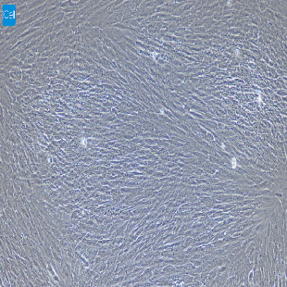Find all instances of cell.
<instances>
[{
    "instance_id": "6da1fadb",
    "label": "cell",
    "mask_w": 287,
    "mask_h": 287,
    "mask_svg": "<svg viewBox=\"0 0 287 287\" xmlns=\"http://www.w3.org/2000/svg\"><path fill=\"white\" fill-rule=\"evenodd\" d=\"M17 6L11 3L2 5V25L4 27H11L16 25Z\"/></svg>"
}]
</instances>
